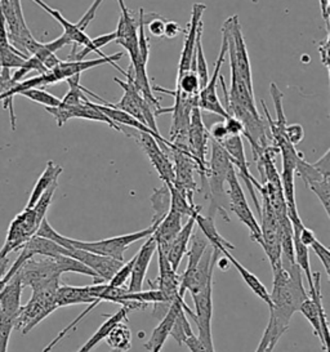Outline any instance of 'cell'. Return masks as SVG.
<instances>
[{
	"label": "cell",
	"instance_id": "74e56055",
	"mask_svg": "<svg viewBox=\"0 0 330 352\" xmlns=\"http://www.w3.org/2000/svg\"><path fill=\"white\" fill-rule=\"evenodd\" d=\"M169 188V194H170V207L169 210L177 212L178 214H181L182 217H192L197 213L201 212V207L200 206H191L188 203V200L186 199L185 195L173 186V184L166 185Z\"/></svg>",
	"mask_w": 330,
	"mask_h": 352
},
{
	"label": "cell",
	"instance_id": "f35d334b",
	"mask_svg": "<svg viewBox=\"0 0 330 352\" xmlns=\"http://www.w3.org/2000/svg\"><path fill=\"white\" fill-rule=\"evenodd\" d=\"M293 248H294V261L300 271L306 275V278L309 280V290H312L314 289V274L311 272V266H309V247H306L299 240L297 232L294 231H293Z\"/></svg>",
	"mask_w": 330,
	"mask_h": 352
},
{
	"label": "cell",
	"instance_id": "7dc6e473",
	"mask_svg": "<svg viewBox=\"0 0 330 352\" xmlns=\"http://www.w3.org/2000/svg\"><path fill=\"white\" fill-rule=\"evenodd\" d=\"M312 250L315 252V254L319 257L320 261H321V263H322V266H324V269H325V272H327V275H328V278L330 279V250L327 248L322 243H320L318 239H315L312 243H311V245H309Z\"/></svg>",
	"mask_w": 330,
	"mask_h": 352
},
{
	"label": "cell",
	"instance_id": "ac0fdd59",
	"mask_svg": "<svg viewBox=\"0 0 330 352\" xmlns=\"http://www.w3.org/2000/svg\"><path fill=\"white\" fill-rule=\"evenodd\" d=\"M227 56V42L226 38L222 35V45H221V51L218 54V58H217L216 63H214V72L213 75L209 78V82L206 83L204 88L200 89L199 92V107L200 110L203 111H208V113H212V114L219 115L221 118L227 119L228 114L223 107V104H221L219 98H218V94H217V82H218V78L221 75V69L223 66V63L226 61Z\"/></svg>",
	"mask_w": 330,
	"mask_h": 352
},
{
	"label": "cell",
	"instance_id": "4316f807",
	"mask_svg": "<svg viewBox=\"0 0 330 352\" xmlns=\"http://www.w3.org/2000/svg\"><path fill=\"white\" fill-rule=\"evenodd\" d=\"M182 218L184 217L181 214L173 210H169L166 213V216L159 222V225L156 226L151 235L156 241V248L160 249L164 253L166 252L173 239L178 235V232L184 226Z\"/></svg>",
	"mask_w": 330,
	"mask_h": 352
},
{
	"label": "cell",
	"instance_id": "94428289",
	"mask_svg": "<svg viewBox=\"0 0 330 352\" xmlns=\"http://www.w3.org/2000/svg\"><path fill=\"white\" fill-rule=\"evenodd\" d=\"M109 352H120V351H118V350H111V351H109Z\"/></svg>",
	"mask_w": 330,
	"mask_h": 352
},
{
	"label": "cell",
	"instance_id": "1f68e13d",
	"mask_svg": "<svg viewBox=\"0 0 330 352\" xmlns=\"http://www.w3.org/2000/svg\"><path fill=\"white\" fill-rule=\"evenodd\" d=\"M62 170H63L62 166H57L54 162L50 160V162L47 163V166H45L44 172H43L41 177L38 178L35 186H34L32 191H31L30 197H29V201H28V204H26V208H32L36 204V201H38L39 197L43 195V192H44L48 187H51L54 182L58 181V177L61 176Z\"/></svg>",
	"mask_w": 330,
	"mask_h": 352
},
{
	"label": "cell",
	"instance_id": "4dcf8cb0",
	"mask_svg": "<svg viewBox=\"0 0 330 352\" xmlns=\"http://www.w3.org/2000/svg\"><path fill=\"white\" fill-rule=\"evenodd\" d=\"M190 243H191V247L186 252V256H187V267H186L185 272L181 275V284H185L187 280L190 279L195 271L196 266L199 263V261L203 257L206 249L209 247V241L206 240L204 234L197 228V231H194L191 239H190Z\"/></svg>",
	"mask_w": 330,
	"mask_h": 352
},
{
	"label": "cell",
	"instance_id": "b9f144b4",
	"mask_svg": "<svg viewBox=\"0 0 330 352\" xmlns=\"http://www.w3.org/2000/svg\"><path fill=\"white\" fill-rule=\"evenodd\" d=\"M175 92L185 94L187 97H196L200 92V83L199 78L194 70H190L187 73L177 78V87Z\"/></svg>",
	"mask_w": 330,
	"mask_h": 352
},
{
	"label": "cell",
	"instance_id": "30bf717a",
	"mask_svg": "<svg viewBox=\"0 0 330 352\" xmlns=\"http://www.w3.org/2000/svg\"><path fill=\"white\" fill-rule=\"evenodd\" d=\"M41 222L32 208H25L10 222L4 245L0 249V258L8 257L12 252L20 250L38 231Z\"/></svg>",
	"mask_w": 330,
	"mask_h": 352
},
{
	"label": "cell",
	"instance_id": "ffe728a7",
	"mask_svg": "<svg viewBox=\"0 0 330 352\" xmlns=\"http://www.w3.org/2000/svg\"><path fill=\"white\" fill-rule=\"evenodd\" d=\"M22 283L16 272L0 289V322L10 324L14 328V322L21 310Z\"/></svg>",
	"mask_w": 330,
	"mask_h": 352
},
{
	"label": "cell",
	"instance_id": "681fc988",
	"mask_svg": "<svg viewBox=\"0 0 330 352\" xmlns=\"http://www.w3.org/2000/svg\"><path fill=\"white\" fill-rule=\"evenodd\" d=\"M285 133L292 145H298L305 138V129L300 124H287Z\"/></svg>",
	"mask_w": 330,
	"mask_h": 352
},
{
	"label": "cell",
	"instance_id": "ab89813d",
	"mask_svg": "<svg viewBox=\"0 0 330 352\" xmlns=\"http://www.w3.org/2000/svg\"><path fill=\"white\" fill-rule=\"evenodd\" d=\"M151 204L154 209L153 222L159 223L166 216V213L169 212V207H170V194H169V188L166 185H163L160 188L154 190V194L151 197Z\"/></svg>",
	"mask_w": 330,
	"mask_h": 352
},
{
	"label": "cell",
	"instance_id": "11a10c76",
	"mask_svg": "<svg viewBox=\"0 0 330 352\" xmlns=\"http://www.w3.org/2000/svg\"><path fill=\"white\" fill-rule=\"evenodd\" d=\"M185 344L191 352H216L208 350L206 346H204L201 342L199 341V338L196 337L195 334L190 336V337L186 340Z\"/></svg>",
	"mask_w": 330,
	"mask_h": 352
},
{
	"label": "cell",
	"instance_id": "f907efd6",
	"mask_svg": "<svg viewBox=\"0 0 330 352\" xmlns=\"http://www.w3.org/2000/svg\"><path fill=\"white\" fill-rule=\"evenodd\" d=\"M208 132H209V137L213 141L218 142V144L230 135L228 132H227L226 126H225L223 122H217V123L210 126V129H208Z\"/></svg>",
	"mask_w": 330,
	"mask_h": 352
},
{
	"label": "cell",
	"instance_id": "d4e9b609",
	"mask_svg": "<svg viewBox=\"0 0 330 352\" xmlns=\"http://www.w3.org/2000/svg\"><path fill=\"white\" fill-rule=\"evenodd\" d=\"M53 84H57V80L53 76V74L48 72L45 74H39L30 79H23L19 83L14 84L13 87H10V89L0 92V101L3 102V109H6V110L10 109V124H12L13 131H16V116L13 111V98L16 96H20L25 91H29L31 88H43V87L53 85Z\"/></svg>",
	"mask_w": 330,
	"mask_h": 352
},
{
	"label": "cell",
	"instance_id": "f546056e",
	"mask_svg": "<svg viewBox=\"0 0 330 352\" xmlns=\"http://www.w3.org/2000/svg\"><path fill=\"white\" fill-rule=\"evenodd\" d=\"M97 300L98 298L93 297L89 285L72 287V285L61 284L57 289V306H58V309L72 306V305H84V303L91 305Z\"/></svg>",
	"mask_w": 330,
	"mask_h": 352
},
{
	"label": "cell",
	"instance_id": "5b68a950",
	"mask_svg": "<svg viewBox=\"0 0 330 352\" xmlns=\"http://www.w3.org/2000/svg\"><path fill=\"white\" fill-rule=\"evenodd\" d=\"M125 78H126L125 82L120 80L119 78H113V80L123 88L124 94L119 102H116V104L109 102V104L111 107L119 109L122 111H125L126 114L133 116L134 119H137L142 124L148 126L156 135H160L159 128L156 125L155 110L153 109V106L144 100V96L140 94V91L135 88L131 70L126 72Z\"/></svg>",
	"mask_w": 330,
	"mask_h": 352
},
{
	"label": "cell",
	"instance_id": "3957f363",
	"mask_svg": "<svg viewBox=\"0 0 330 352\" xmlns=\"http://www.w3.org/2000/svg\"><path fill=\"white\" fill-rule=\"evenodd\" d=\"M60 285L61 281H57L32 289L29 302L21 306L19 316L14 322V329L20 331L22 334H29L41 321L57 310V289Z\"/></svg>",
	"mask_w": 330,
	"mask_h": 352
},
{
	"label": "cell",
	"instance_id": "e0dca14e",
	"mask_svg": "<svg viewBox=\"0 0 330 352\" xmlns=\"http://www.w3.org/2000/svg\"><path fill=\"white\" fill-rule=\"evenodd\" d=\"M129 137H133L137 140L138 145L142 147L144 154L150 159L151 164L156 169L160 179L164 182V185H170L175 182V169L170 157L163 150V147L159 145L157 140L150 133L137 132Z\"/></svg>",
	"mask_w": 330,
	"mask_h": 352
},
{
	"label": "cell",
	"instance_id": "277c9868",
	"mask_svg": "<svg viewBox=\"0 0 330 352\" xmlns=\"http://www.w3.org/2000/svg\"><path fill=\"white\" fill-rule=\"evenodd\" d=\"M222 35L226 38L228 60L234 63L237 73L241 76L244 83L247 84L248 89L254 94L252 65H250L247 44H245V39L241 32V26L237 16L227 19L222 28Z\"/></svg>",
	"mask_w": 330,
	"mask_h": 352
},
{
	"label": "cell",
	"instance_id": "8fae6325",
	"mask_svg": "<svg viewBox=\"0 0 330 352\" xmlns=\"http://www.w3.org/2000/svg\"><path fill=\"white\" fill-rule=\"evenodd\" d=\"M35 4H38L41 8H43L44 11L47 12L48 14H51L52 17L58 22L63 29V35L67 38V41L70 42L72 45H80L82 47V51L79 52H72L69 56V61H82L84 60L89 53H97L100 57H106L104 53L101 52L100 50H97L94 45H93L92 38H89L87 35V32H82L76 23H72L69 21L67 19H65L62 16V13L54 8H51L47 3H44L43 0H32Z\"/></svg>",
	"mask_w": 330,
	"mask_h": 352
},
{
	"label": "cell",
	"instance_id": "db71d44e",
	"mask_svg": "<svg viewBox=\"0 0 330 352\" xmlns=\"http://www.w3.org/2000/svg\"><path fill=\"white\" fill-rule=\"evenodd\" d=\"M314 166L319 170L322 176L330 177V150H328L316 163H314Z\"/></svg>",
	"mask_w": 330,
	"mask_h": 352
},
{
	"label": "cell",
	"instance_id": "9a60e30c",
	"mask_svg": "<svg viewBox=\"0 0 330 352\" xmlns=\"http://www.w3.org/2000/svg\"><path fill=\"white\" fill-rule=\"evenodd\" d=\"M219 145L226 150L234 168H237L239 176L241 177L243 181L245 182L249 194L253 199L254 207L257 209L258 216L261 217V204L258 201L257 194H256V190L261 187V184H258L257 179L252 176V173L249 170L243 135H228L223 141L219 142Z\"/></svg>",
	"mask_w": 330,
	"mask_h": 352
},
{
	"label": "cell",
	"instance_id": "f6af8a7d",
	"mask_svg": "<svg viewBox=\"0 0 330 352\" xmlns=\"http://www.w3.org/2000/svg\"><path fill=\"white\" fill-rule=\"evenodd\" d=\"M57 187H58V181L54 182L51 187H48V188L43 192V195L39 197V200L36 201V204L32 207L34 212H35L36 219H38L41 223V221L47 217V212H48V209L51 207L52 200H53V197H54V194H56Z\"/></svg>",
	"mask_w": 330,
	"mask_h": 352
},
{
	"label": "cell",
	"instance_id": "5bb4252c",
	"mask_svg": "<svg viewBox=\"0 0 330 352\" xmlns=\"http://www.w3.org/2000/svg\"><path fill=\"white\" fill-rule=\"evenodd\" d=\"M261 247L267 256L272 271H278L281 267V245H280V232H278V221L274 210L263 201L261 206Z\"/></svg>",
	"mask_w": 330,
	"mask_h": 352
},
{
	"label": "cell",
	"instance_id": "d6a6232c",
	"mask_svg": "<svg viewBox=\"0 0 330 352\" xmlns=\"http://www.w3.org/2000/svg\"><path fill=\"white\" fill-rule=\"evenodd\" d=\"M129 312H131V310L123 306L116 314H111V315L106 314L104 316L107 318V320L103 322L102 325L97 329V331L93 334L92 337L85 342L82 344V347H80L76 352H91L92 350H94L106 338L107 333H109V331L113 328L116 322L128 320V314Z\"/></svg>",
	"mask_w": 330,
	"mask_h": 352
},
{
	"label": "cell",
	"instance_id": "cb8c5ba5",
	"mask_svg": "<svg viewBox=\"0 0 330 352\" xmlns=\"http://www.w3.org/2000/svg\"><path fill=\"white\" fill-rule=\"evenodd\" d=\"M122 58H123V52L115 53V54H111V56L100 57L97 60H89V61H84V60H82V61H61L53 70H51V73L54 75V78L60 83V82L66 80L67 78H70L72 75L82 74L84 72H87V70L94 69V67L102 66V65H106V63H111V65L116 67V70H119L125 76L126 72L122 70L115 63L116 61L122 60Z\"/></svg>",
	"mask_w": 330,
	"mask_h": 352
},
{
	"label": "cell",
	"instance_id": "52a82bcc",
	"mask_svg": "<svg viewBox=\"0 0 330 352\" xmlns=\"http://www.w3.org/2000/svg\"><path fill=\"white\" fill-rule=\"evenodd\" d=\"M210 141L209 132L204 122L203 115L199 106L192 107L190 115V126L187 137V151L188 155L194 159L197 166V173L201 178L203 191L206 197V176H208V162H206V150Z\"/></svg>",
	"mask_w": 330,
	"mask_h": 352
},
{
	"label": "cell",
	"instance_id": "6da1fadb",
	"mask_svg": "<svg viewBox=\"0 0 330 352\" xmlns=\"http://www.w3.org/2000/svg\"><path fill=\"white\" fill-rule=\"evenodd\" d=\"M302 271L296 265L288 269L280 267L274 272L272 292L270 293L271 307L267 328L281 338L288 331L289 322L299 310L302 302L309 298V293L303 287Z\"/></svg>",
	"mask_w": 330,
	"mask_h": 352
},
{
	"label": "cell",
	"instance_id": "2e32d148",
	"mask_svg": "<svg viewBox=\"0 0 330 352\" xmlns=\"http://www.w3.org/2000/svg\"><path fill=\"white\" fill-rule=\"evenodd\" d=\"M45 110L56 119L58 126H63L70 119H85V120L106 123L110 128L124 133V129L120 125L115 124L111 122L102 111L98 110L96 104L91 102L89 100L76 106L60 104L57 107H45Z\"/></svg>",
	"mask_w": 330,
	"mask_h": 352
},
{
	"label": "cell",
	"instance_id": "836d02e7",
	"mask_svg": "<svg viewBox=\"0 0 330 352\" xmlns=\"http://www.w3.org/2000/svg\"><path fill=\"white\" fill-rule=\"evenodd\" d=\"M195 225L204 234V236H206V240L209 241V244L212 247H214V248H217V247H225L228 250H234L235 249V247L230 241H227L226 239L223 238L222 235H219L213 217L203 216L201 212H200V213L196 214Z\"/></svg>",
	"mask_w": 330,
	"mask_h": 352
},
{
	"label": "cell",
	"instance_id": "7bdbcfd3",
	"mask_svg": "<svg viewBox=\"0 0 330 352\" xmlns=\"http://www.w3.org/2000/svg\"><path fill=\"white\" fill-rule=\"evenodd\" d=\"M22 97L29 98L35 104H43L44 107H57L61 104V100L56 96L44 91L43 88H31L29 91H25L20 94Z\"/></svg>",
	"mask_w": 330,
	"mask_h": 352
},
{
	"label": "cell",
	"instance_id": "9f6ffc18",
	"mask_svg": "<svg viewBox=\"0 0 330 352\" xmlns=\"http://www.w3.org/2000/svg\"><path fill=\"white\" fill-rule=\"evenodd\" d=\"M182 32V28L179 26V23L175 21L165 22L164 36L168 39H173L175 36H178Z\"/></svg>",
	"mask_w": 330,
	"mask_h": 352
},
{
	"label": "cell",
	"instance_id": "7402d4cb",
	"mask_svg": "<svg viewBox=\"0 0 330 352\" xmlns=\"http://www.w3.org/2000/svg\"><path fill=\"white\" fill-rule=\"evenodd\" d=\"M157 258H159V276L155 280L156 284H151L150 287L153 289H159L165 297L168 305H172L175 300L181 298L179 297V283L181 275L175 271L169 261L166 258L164 252L156 248ZM185 300V298H184Z\"/></svg>",
	"mask_w": 330,
	"mask_h": 352
},
{
	"label": "cell",
	"instance_id": "d590c367",
	"mask_svg": "<svg viewBox=\"0 0 330 352\" xmlns=\"http://www.w3.org/2000/svg\"><path fill=\"white\" fill-rule=\"evenodd\" d=\"M203 28L204 25L201 23L199 26V30L196 34L195 53H194V63H192V70L195 72L199 83H200V89L206 87V83L209 82V72H208V63H206V56L203 51V43H201V35H203Z\"/></svg>",
	"mask_w": 330,
	"mask_h": 352
},
{
	"label": "cell",
	"instance_id": "7c38bea8",
	"mask_svg": "<svg viewBox=\"0 0 330 352\" xmlns=\"http://www.w3.org/2000/svg\"><path fill=\"white\" fill-rule=\"evenodd\" d=\"M213 280L208 281L206 285L195 294H191L195 305V318L199 334L196 336L199 341L206 346L208 350L216 351L212 337V316H213Z\"/></svg>",
	"mask_w": 330,
	"mask_h": 352
},
{
	"label": "cell",
	"instance_id": "816d5d0a",
	"mask_svg": "<svg viewBox=\"0 0 330 352\" xmlns=\"http://www.w3.org/2000/svg\"><path fill=\"white\" fill-rule=\"evenodd\" d=\"M223 123L226 126L227 132L230 135H244L245 131L243 124L232 116H228L227 119H223Z\"/></svg>",
	"mask_w": 330,
	"mask_h": 352
},
{
	"label": "cell",
	"instance_id": "7a4b0ae2",
	"mask_svg": "<svg viewBox=\"0 0 330 352\" xmlns=\"http://www.w3.org/2000/svg\"><path fill=\"white\" fill-rule=\"evenodd\" d=\"M210 160L208 163V176H206V197L210 200L209 216L213 217L219 213L225 221L230 222V206L227 200L225 190L227 175L232 166L231 159L226 150L216 141L210 138Z\"/></svg>",
	"mask_w": 330,
	"mask_h": 352
},
{
	"label": "cell",
	"instance_id": "8d00e7d4",
	"mask_svg": "<svg viewBox=\"0 0 330 352\" xmlns=\"http://www.w3.org/2000/svg\"><path fill=\"white\" fill-rule=\"evenodd\" d=\"M298 311H300V314L307 319V321L311 324V327L314 328L315 334L319 337L320 341H321L322 349H324L325 351H328V350H329V346H328L329 343L325 341V338H324L322 327H321V318H320L319 310H318L315 302L311 300L309 297V298H306V300L302 302V305H300Z\"/></svg>",
	"mask_w": 330,
	"mask_h": 352
},
{
	"label": "cell",
	"instance_id": "bcb514c9",
	"mask_svg": "<svg viewBox=\"0 0 330 352\" xmlns=\"http://www.w3.org/2000/svg\"><path fill=\"white\" fill-rule=\"evenodd\" d=\"M134 258L135 257H132L128 262H124L123 265L120 266V269L115 272V275L107 284H110L111 287H116V288H123L124 284H126L131 278V274L133 270Z\"/></svg>",
	"mask_w": 330,
	"mask_h": 352
},
{
	"label": "cell",
	"instance_id": "4fadbf2b",
	"mask_svg": "<svg viewBox=\"0 0 330 352\" xmlns=\"http://www.w3.org/2000/svg\"><path fill=\"white\" fill-rule=\"evenodd\" d=\"M168 156L170 157L175 169V182L173 186L178 188L191 206H196L194 195L197 191L194 173L197 172V166L194 159L185 151L178 148H163Z\"/></svg>",
	"mask_w": 330,
	"mask_h": 352
},
{
	"label": "cell",
	"instance_id": "91938a15",
	"mask_svg": "<svg viewBox=\"0 0 330 352\" xmlns=\"http://www.w3.org/2000/svg\"><path fill=\"white\" fill-rule=\"evenodd\" d=\"M8 265H10V258L6 257V258H0V280L4 278V275L7 274L8 271Z\"/></svg>",
	"mask_w": 330,
	"mask_h": 352
},
{
	"label": "cell",
	"instance_id": "ee69618b",
	"mask_svg": "<svg viewBox=\"0 0 330 352\" xmlns=\"http://www.w3.org/2000/svg\"><path fill=\"white\" fill-rule=\"evenodd\" d=\"M309 190L319 197L321 206L325 209L327 216H330V178H322L316 182L309 184Z\"/></svg>",
	"mask_w": 330,
	"mask_h": 352
},
{
	"label": "cell",
	"instance_id": "ba28073f",
	"mask_svg": "<svg viewBox=\"0 0 330 352\" xmlns=\"http://www.w3.org/2000/svg\"><path fill=\"white\" fill-rule=\"evenodd\" d=\"M28 259L17 274L20 276L22 287H30L31 289L50 285L52 283L61 281L62 271L56 257L38 256Z\"/></svg>",
	"mask_w": 330,
	"mask_h": 352
},
{
	"label": "cell",
	"instance_id": "680465c9",
	"mask_svg": "<svg viewBox=\"0 0 330 352\" xmlns=\"http://www.w3.org/2000/svg\"><path fill=\"white\" fill-rule=\"evenodd\" d=\"M320 6H321V12H322V17L328 23V17H329V0H320Z\"/></svg>",
	"mask_w": 330,
	"mask_h": 352
},
{
	"label": "cell",
	"instance_id": "603a6c76",
	"mask_svg": "<svg viewBox=\"0 0 330 352\" xmlns=\"http://www.w3.org/2000/svg\"><path fill=\"white\" fill-rule=\"evenodd\" d=\"M181 307H184L186 314L190 315L192 319L195 318V314L186 305L184 298H178V300H175L170 305L168 312L165 314L164 318L162 319V321L159 322V325L153 331L150 340L144 344V349L147 351L160 352L163 350L165 342L170 337V331H172V327H173V322L175 320V315H177V312H178Z\"/></svg>",
	"mask_w": 330,
	"mask_h": 352
},
{
	"label": "cell",
	"instance_id": "6f0895ef",
	"mask_svg": "<svg viewBox=\"0 0 330 352\" xmlns=\"http://www.w3.org/2000/svg\"><path fill=\"white\" fill-rule=\"evenodd\" d=\"M319 52L322 56V63L328 67V52H329V38H327V41L321 43L319 47Z\"/></svg>",
	"mask_w": 330,
	"mask_h": 352
},
{
	"label": "cell",
	"instance_id": "d6986e66",
	"mask_svg": "<svg viewBox=\"0 0 330 352\" xmlns=\"http://www.w3.org/2000/svg\"><path fill=\"white\" fill-rule=\"evenodd\" d=\"M65 256H69L72 258L78 259L79 262H82V265H85L88 269L96 272L97 276L102 280L103 283H109L115 275V272L120 269V266L124 263L122 261L104 257L101 254H96L82 249H66Z\"/></svg>",
	"mask_w": 330,
	"mask_h": 352
},
{
	"label": "cell",
	"instance_id": "f5cc1de1",
	"mask_svg": "<svg viewBox=\"0 0 330 352\" xmlns=\"http://www.w3.org/2000/svg\"><path fill=\"white\" fill-rule=\"evenodd\" d=\"M164 20L162 17H157V16H154V19L148 22V25H147L148 32H151V35L156 36V38L164 36Z\"/></svg>",
	"mask_w": 330,
	"mask_h": 352
},
{
	"label": "cell",
	"instance_id": "e575fe53",
	"mask_svg": "<svg viewBox=\"0 0 330 352\" xmlns=\"http://www.w3.org/2000/svg\"><path fill=\"white\" fill-rule=\"evenodd\" d=\"M126 321L116 322L106 336V342L111 350L118 351H129L132 349V331L129 329Z\"/></svg>",
	"mask_w": 330,
	"mask_h": 352
},
{
	"label": "cell",
	"instance_id": "83f0119b",
	"mask_svg": "<svg viewBox=\"0 0 330 352\" xmlns=\"http://www.w3.org/2000/svg\"><path fill=\"white\" fill-rule=\"evenodd\" d=\"M195 216L188 218V221L181 228V231L178 232V235L173 239V241L170 243L169 248L166 249L165 256L169 261V263L172 265V267L178 272V267L181 265V261L186 256L187 247L190 244V239L194 232L195 228Z\"/></svg>",
	"mask_w": 330,
	"mask_h": 352
},
{
	"label": "cell",
	"instance_id": "9c48e42d",
	"mask_svg": "<svg viewBox=\"0 0 330 352\" xmlns=\"http://www.w3.org/2000/svg\"><path fill=\"white\" fill-rule=\"evenodd\" d=\"M226 182L228 185L227 197H228L230 210L235 213V216L241 221V223L247 226L250 232V239L258 244H261L262 236H261L259 223L248 204L247 197L237 179L236 168H234V166H231L228 170Z\"/></svg>",
	"mask_w": 330,
	"mask_h": 352
},
{
	"label": "cell",
	"instance_id": "484cf974",
	"mask_svg": "<svg viewBox=\"0 0 330 352\" xmlns=\"http://www.w3.org/2000/svg\"><path fill=\"white\" fill-rule=\"evenodd\" d=\"M156 252V241L153 236L146 239L144 245L138 250V253L134 256V265L131 278H129V285L126 290L133 293L144 289V278L147 274V270L150 267L151 259L154 257Z\"/></svg>",
	"mask_w": 330,
	"mask_h": 352
},
{
	"label": "cell",
	"instance_id": "f1b7e54d",
	"mask_svg": "<svg viewBox=\"0 0 330 352\" xmlns=\"http://www.w3.org/2000/svg\"><path fill=\"white\" fill-rule=\"evenodd\" d=\"M214 248V247H213ZM217 249H219L221 254L225 256V258L228 261L230 265H232L235 269L237 270V272L240 274V276L244 280V283L247 284L248 287L250 288V290L257 296L259 300H263L268 307H271V298H270V293L266 289V287L261 283V280L258 279L257 276L250 272L249 270L245 269L239 261H237L232 254H231V250L225 248V247H217Z\"/></svg>",
	"mask_w": 330,
	"mask_h": 352
},
{
	"label": "cell",
	"instance_id": "44dd1931",
	"mask_svg": "<svg viewBox=\"0 0 330 352\" xmlns=\"http://www.w3.org/2000/svg\"><path fill=\"white\" fill-rule=\"evenodd\" d=\"M206 4L201 3H195L192 6L191 11V21L188 23V29L186 34L185 42H184V48L179 57V63H178V72H177V78L184 75V74L192 70V63H194V53H195L196 34L199 30V26L203 23V14L206 12Z\"/></svg>",
	"mask_w": 330,
	"mask_h": 352
},
{
	"label": "cell",
	"instance_id": "c3c4849f",
	"mask_svg": "<svg viewBox=\"0 0 330 352\" xmlns=\"http://www.w3.org/2000/svg\"><path fill=\"white\" fill-rule=\"evenodd\" d=\"M278 340H280V337H278L276 334H274L268 328H266L263 336H262V338H261V342H259V344H258L256 352L274 351L275 347H276V344H278Z\"/></svg>",
	"mask_w": 330,
	"mask_h": 352
},
{
	"label": "cell",
	"instance_id": "8992f818",
	"mask_svg": "<svg viewBox=\"0 0 330 352\" xmlns=\"http://www.w3.org/2000/svg\"><path fill=\"white\" fill-rule=\"evenodd\" d=\"M0 6L6 19L10 45L21 53L30 56L38 41L34 38L25 21L21 0H0Z\"/></svg>",
	"mask_w": 330,
	"mask_h": 352
},
{
	"label": "cell",
	"instance_id": "60d3db41",
	"mask_svg": "<svg viewBox=\"0 0 330 352\" xmlns=\"http://www.w3.org/2000/svg\"><path fill=\"white\" fill-rule=\"evenodd\" d=\"M185 310L184 307H181L177 315H175V320L173 322V327H172V331H170V337H173L179 346H184L185 344L186 340L194 334V331L191 329V325L188 322V319L186 316Z\"/></svg>",
	"mask_w": 330,
	"mask_h": 352
}]
</instances>
